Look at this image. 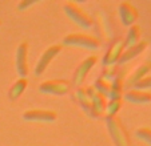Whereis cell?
I'll use <instances>...</instances> for the list:
<instances>
[{"label":"cell","mask_w":151,"mask_h":146,"mask_svg":"<svg viewBox=\"0 0 151 146\" xmlns=\"http://www.w3.org/2000/svg\"><path fill=\"white\" fill-rule=\"evenodd\" d=\"M106 125L115 146H128V135L116 116H106Z\"/></svg>","instance_id":"1"},{"label":"cell","mask_w":151,"mask_h":146,"mask_svg":"<svg viewBox=\"0 0 151 146\" xmlns=\"http://www.w3.org/2000/svg\"><path fill=\"white\" fill-rule=\"evenodd\" d=\"M64 45H70V47H80L86 48V49H98L100 47V41L94 36L90 35H80V33H74L68 35L63 40Z\"/></svg>","instance_id":"2"},{"label":"cell","mask_w":151,"mask_h":146,"mask_svg":"<svg viewBox=\"0 0 151 146\" xmlns=\"http://www.w3.org/2000/svg\"><path fill=\"white\" fill-rule=\"evenodd\" d=\"M64 12H66L67 16H68L72 21L76 23L78 26L82 27V28H86V29L90 28V27L92 26V23H94L88 15L86 13L82 8H79L75 3H72V1H67V3L64 4Z\"/></svg>","instance_id":"3"},{"label":"cell","mask_w":151,"mask_h":146,"mask_svg":"<svg viewBox=\"0 0 151 146\" xmlns=\"http://www.w3.org/2000/svg\"><path fill=\"white\" fill-rule=\"evenodd\" d=\"M70 82L64 80H48L39 85V90L46 94H55L63 96L70 90Z\"/></svg>","instance_id":"4"},{"label":"cell","mask_w":151,"mask_h":146,"mask_svg":"<svg viewBox=\"0 0 151 146\" xmlns=\"http://www.w3.org/2000/svg\"><path fill=\"white\" fill-rule=\"evenodd\" d=\"M62 51V45H52L48 49L44 51V53L42 55V57L39 59L36 67H35V74L36 76H40L43 73L46 72V69L48 68V65L51 64V61L60 53Z\"/></svg>","instance_id":"5"},{"label":"cell","mask_w":151,"mask_h":146,"mask_svg":"<svg viewBox=\"0 0 151 146\" xmlns=\"http://www.w3.org/2000/svg\"><path fill=\"white\" fill-rule=\"evenodd\" d=\"M28 44L27 43H22L17 47L16 51V70L19 73L20 79H26L28 74Z\"/></svg>","instance_id":"6"},{"label":"cell","mask_w":151,"mask_h":146,"mask_svg":"<svg viewBox=\"0 0 151 146\" xmlns=\"http://www.w3.org/2000/svg\"><path fill=\"white\" fill-rule=\"evenodd\" d=\"M95 64H96V57L95 56H90L86 60H83L82 64H79V67L76 68V70H75V73H74V80H72L74 85L82 86V84L84 82L88 72L92 69V67H94Z\"/></svg>","instance_id":"7"},{"label":"cell","mask_w":151,"mask_h":146,"mask_svg":"<svg viewBox=\"0 0 151 146\" xmlns=\"http://www.w3.org/2000/svg\"><path fill=\"white\" fill-rule=\"evenodd\" d=\"M124 40H118L111 48H110L107 53L103 57V65L109 67V65H116L119 62V59L122 57L123 52H124Z\"/></svg>","instance_id":"8"},{"label":"cell","mask_w":151,"mask_h":146,"mask_svg":"<svg viewBox=\"0 0 151 146\" xmlns=\"http://www.w3.org/2000/svg\"><path fill=\"white\" fill-rule=\"evenodd\" d=\"M119 16L124 26L131 27V26H134V23L138 20V11L128 1H122L119 4Z\"/></svg>","instance_id":"9"},{"label":"cell","mask_w":151,"mask_h":146,"mask_svg":"<svg viewBox=\"0 0 151 146\" xmlns=\"http://www.w3.org/2000/svg\"><path fill=\"white\" fill-rule=\"evenodd\" d=\"M23 120L36 122H54L56 120V113L51 110H27L23 114Z\"/></svg>","instance_id":"10"},{"label":"cell","mask_w":151,"mask_h":146,"mask_svg":"<svg viewBox=\"0 0 151 146\" xmlns=\"http://www.w3.org/2000/svg\"><path fill=\"white\" fill-rule=\"evenodd\" d=\"M87 90H88V94H90V97H91L94 116L98 117V116L103 114V113L106 112V105H107V102H106V97L102 94V93L98 92L94 86L87 88Z\"/></svg>","instance_id":"11"},{"label":"cell","mask_w":151,"mask_h":146,"mask_svg":"<svg viewBox=\"0 0 151 146\" xmlns=\"http://www.w3.org/2000/svg\"><path fill=\"white\" fill-rule=\"evenodd\" d=\"M76 99H78V101H79L80 106L83 108V110H84V112L87 113L88 116H91L92 118H95L94 110H92L91 97H90V94H88L87 88H84V86H79V88H78V90H76Z\"/></svg>","instance_id":"12"},{"label":"cell","mask_w":151,"mask_h":146,"mask_svg":"<svg viewBox=\"0 0 151 146\" xmlns=\"http://www.w3.org/2000/svg\"><path fill=\"white\" fill-rule=\"evenodd\" d=\"M150 70H151V62L150 61H147V62H145V64H142L140 67H138L137 70H135L131 76L128 77L127 81H126V88H134L135 84L139 82L142 79H145L146 74H147Z\"/></svg>","instance_id":"13"},{"label":"cell","mask_w":151,"mask_h":146,"mask_svg":"<svg viewBox=\"0 0 151 146\" xmlns=\"http://www.w3.org/2000/svg\"><path fill=\"white\" fill-rule=\"evenodd\" d=\"M124 99L132 104H148L151 102V93L145 92V90L131 89L124 94Z\"/></svg>","instance_id":"14"},{"label":"cell","mask_w":151,"mask_h":146,"mask_svg":"<svg viewBox=\"0 0 151 146\" xmlns=\"http://www.w3.org/2000/svg\"><path fill=\"white\" fill-rule=\"evenodd\" d=\"M146 48H147V41H140V43H138V44H135L134 47L127 48V49L123 52L122 57L119 59V64H126V62H128L130 60L135 59V57L139 56V55L145 51Z\"/></svg>","instance_id":"15"},{"label":"cell","mask_w":151,"mask_h":146,"mask_svg":"<svg viewBox=\"0 0 151 146\" xmlns=\"http://www.w3.org/2000/svg\"><path fill=\"white\" fill-rule=\"evenodd\" d=\"M27 85H28V81L26 79H19L14 85L11 86L8 92V99L11 101H15L20 97V96L23 94V92L27 89Z\"/></svg>","instance_id":"16"},{"label":"cell","mask_w":151,"mask_h":146,"mask_svg":"<svg viewBox=\"0 0 151 146\" xmlns=\"http://www.w3.org/2000/svg\"><path fill=\"white\" fill-rule=\"evenodd\" d=\"M139 39H140V27L134 24V26L130 27V31H128L127 37L124 40V47L126 48L134 47L135 44L139 43Z\"/></svg>","instance_id":"17"},{"label":"cell","mask_w":151,"mask_h":146,"mask_svg":"<svg viewBox=\"0 0 151 146\" xmlns=\"http://www.w3.org/2000/svg\"><path fill=\"white\" fill-rule=\"evenodd\" d=\"M94 88L99 93H102L104 97H107L109 93H110V90H111V82L107 81V80H104V79H98L96 81H95Z\"/></svg>","instance_id":"18"},{"label":"cell","mask_w":151,"mask_h":146,"mask_svg":"<svg viewBox=\"0 0 151 146\" xmlns=\"http://www.w3.org/2000/svg\"><path fill=\"white\" fill-rule=\"evenodd\" d=\"M118 72H119L118 65H109V67H104L102 70V77H100V79H104V80L111 82L112 80L116 77Z\"/></svg>","instance_id":"19"},{"label":"cell","mask_w":151,"mask_h":146,"mask_svg":"<svg viewBox=\"0 0 151 146\" xmlns=\"http://www.w3.org/2000/svg\"><path fill=\"white\" fill-rule=\"evenodd\" d=\"M122 108V100H111L109 104L106 105V112L107 116H116V113Z\"/></svg>","instance_id":"20"},{"label":"cell","mask_w":151,"mask_h":146,"mask_svg":"<svg viewBox=\"0 0 151 146\" xmlns=\"http://www.w3.org/2000/svg\"><path fill=\"white\" fill-rule=\"evenodd\" d=\"M135 134H137V137L139 140L145 141V142H147L151 146V129L150 128H140V129L137 130Z\"/></svg>","instance_id":"21"},{"label":"cell","mask_w":151,"mask_h":146,"mask_svg":"<svg viewBox=\"0 0 151 146\" xmlns=\"http://www.w3.org/2000/svg\"><path fill=\"white\" fill-rule=\"evenodd\" d=\"M148 88H151V76H146L145 79H142L139 82H137L134 89L145 90V89H148Z\"/></svg>","instance_id":"22"},{"label":"cell","mask_w":151,"mask_h":146,"mask_svg":"<svg viewBox=\"0 0 151 146\" xmlns=\"http://www.w3.org/2000/svg\"><path fill=\"white\" fill-rule=\"evenodd\" d=\"M37 1H39V0H22V1L17 4V8H19L20 11H24V9H27L28 7L36 4Z\"/></svg>","instance_id":"23"},{"label":"cell","mask_w":151,"mask_h":146,"mask_svg":"<svg viewBox=\"0 0 151 146\" xmlns=\"http://www.w3.org/2000/svg\"><path fill=\"white\" fill-rule=\"evenodd\" d=\"M0 24H1V21H0Z\"/></svg>","instance_id":"24"}]
</instances>
